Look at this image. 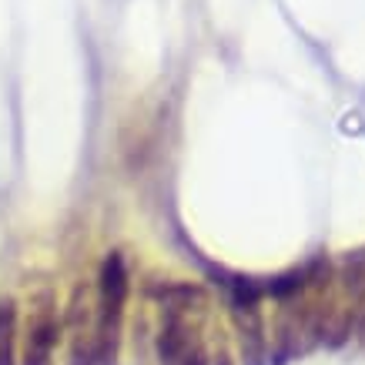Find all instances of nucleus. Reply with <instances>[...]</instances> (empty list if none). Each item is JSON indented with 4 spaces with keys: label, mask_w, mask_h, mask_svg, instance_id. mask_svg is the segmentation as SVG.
Segmentation results:
<instances>
[{
    "label": "nucleus",
    "mask_w": 365,
    "mask_h": 365,
    "mask_svg": "<svg viewBox=\"0 0 365 365\" xmlns=\"http://www.w3.org/2000/svg\"><path fill=\"white\" fill-rule=\"evenodd\" d=\"M128 302V268L121 255H108L101 265V309H98V335H94V355L98 365H114L118 352V332Z\"/></svg>",
    "instance_id": "f257e3e1"
},
{
    "label": "nucleus",
    "mask_w": 365,
    "mask_h": 365,
    "mask_svg": "<svg viewBox=\"0 0 365 365\" xmlns=\"http://www.w3.org/2000/svg\"><path fill=\"white\" fill-rule=\"evenodd\" d=\"M54 342H57V322L44 312L37 319V325L31 329V335H27V362L24 365H47L51 352H54Z\"/></svg>",
    "instance_id": "f03ea898"
},
{
    "label": "nucleus",
    "mask_w": 365,
    "mask_h": 365,
    "mask_svg": "<svg viewBox=\"0 0 365 365\" xmlns=\"http://www.w3.org/2000/svg\"><path fill=\"white\" fill-rule=\"evenodd\" d=\"M14 335H17V312L11 302H0V365H14Z\"/></svg>",
    "instance_id": "7ed1b4c3"
},
{
    "label": "nucleus",
    "mask_w": 365,
    "mask_h": 365,
    "mask_svg": "<svg viewBox=\"0 0 365 365\" xmlns=\"http://www.w3.org/2000/svg\"><path fill=\"white\" fill-rule=\"evenodd\" d=\"M178 365H205V359H201L198 352H191L188 359H181V362H178Z\"/></svg>",
    "instance_id": "20e7f679"
}]
</instances>
